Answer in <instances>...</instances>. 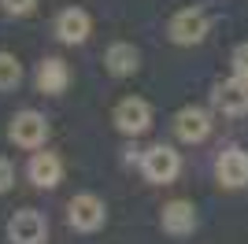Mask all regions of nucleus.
<instances>
[{"mask_svg":"<svg viewBox=\"0 0 248 244\" xmlns=\"http://www.w3.org/2000/svg\"><path fill=\"white\" fill-rule=\"evenodd\" d=\"M111 119H115V126H119V133H126V137H141V133L152 130V107H148V100H141V96L119 100Z\"/></svg>","mask_w":248,"mask_h":244,"instance_id":"nucleus-5","label":"nucleus"},{"mask_svg":"<svg viewBox=\"0 0 248 244\" xmlns=\"http://www.w3.org/2000/svg\"><path fill=\"white\" fill-rule=\"evenodd\" d=\"M71 81V67L60 60V56H48V60L37 63V89L48 92V96H60Z\"/></svg>","mask_w":248,"mask_h":244,"instance_id":"nucleus-13","label":"nucleus"},{"mask_svg":"<svg viewBox=\"0 0 248 244\" xmlns=\"http://www.w3.org/2000/svg\"><path fill=\"white\" fill-rule=\"evenodd\" d=\"M0 4H4V11H8V15H30L33 8H37V0H0Z\"/></svg>","mask_w":248,"mask_h":244,"instance_id":"nucleus-17","label":"nucleus"},{"mask_svg":"<svg viewBox=\"0 0 248 244\" xmlns=\"http://www.w3.org/2000/svg\"><path fill=\"white\" fill-rule=\"evenodd\" d=\"M8 137H11V144H19V148H41V144L48 141V119H45L41 111L26 107V111H19L11 119Z\"/></svg>","mask_w":248,"mask_h":244,"instance_id":"nucleus-3","label":"nucleus"},{"mask_svg":"<svg viewBox=\"0 0 248 244\" xmlns=\"http://www.w3.org/2000/svg\"><path fill=\"white\" fill-rule=\"evenodd\" d=\"M26 174L37 189H56L63 182V159L56 152H33L26 163Z\"/></svg>","mask_w":248,"mask_h":244,"instance_id":"nucleus-10","label":"nucleus"},{"mask_svg":"<svg viewBox=\"0 0 248 244\" xmlns=\"http://www.w3.org/2000/svg\"><path fill=\"white\" fill-rule=\"evenodd\" d=\"M48 237V222H45L41 211H15L8 218V241L11 244H45Z\"/></svg>","mask_w":248,"mask_h":244,"instance_id":"nucleus-6","label":"nucleus"},{"mask_svg":"<svg viewBox=\"0 0 248 244\" xmlns=\"http://www.w3.org/2000/svg\"><path fill=\"white\" fill-rule=\"evenodd\" d=\"M104 67H108L115 78H126V74H134L137 67H141V52H137L130 41H115V45H108V52H104Z\"/></svg>","mask_w":248,"mask_h":244,"instance_id":"nucleus-14","label":"nucleus"},{"mask_svg":"<svg viewBox=\"0 0 248 244\" xmlns=\"http://www.w3.org/2000/svg\"><path fill=\"white\" fill-rule=\"evenodd\" d=\"M93 33V19L85 8H63L60 19H56V37L63 45H82L85 37Z\"/></svg>","mask_w":248,"mask_h":244,"instance_id":"nucleus-9","label":"nucleus"},{"mask_svg":"<svg viewBox=\"0 0 248 244\" xmlns=\"http://www.w3.org/2000/svg\"><path fill=\"white\" fill-rule=\"evenodd\" d=\"M104 218H108V207H104V200L96 193L71 196V203H67V222H71L78 233H96L104 226Z\"/></svg>","mask_w":248,"mask_h":244,"instance_id":"nucleus-2","label":"nucleus"},{"mask_svg":"<svg viewBox=\"0 0 248 244\" xmlns=\"http://www.w3.org/2000/svg\"><path fill=\"white\" fill-rule=\"evenodd\" d=\"M230 63H233V74H237V78H248V41H245V45H237V48H233V56H230Z\"/></svg>","mask_w":248,"mask_h":244,"instance_id":"nucleus-16","label":"nucleus"},{"mask_svg":"<svg viewBox=\"0 0 248 244\" xmlns=\"http://www.w3.org/2000/svg\"><path fill=\"white\" fill-rule=\"evenodd\" d=\"M11 182H15V170H11V163L0 155V193H8L11 189Z\"/></svg>","mask_w":248,"mask_h":244,"instance_id":"nucleus-18","label":"nucleus"},{"mask_svg":"<svg viewBox=\"0 0 248 244\" xmlns=\"http://www.w3.org/2000/svg\"><path fill=\"white\" fill-rule=\"evenodd\" d=\"M22 81V63L11 56V52H0V92L15 89Z\"/></svg>","mask_w":248,"mask_h":244,"instance_id":"nucleus-15","label":"nucleus"},{"mask_svg":"<svg viewBox=\"0 0 248 244\" xmlns=\"http://www.w3.org/2000/svg\"><path fill=\"white\" fill-rule=\"evenodd\" d=\"M170 41L174 45H200V41L211 33V19H207V11L204 8H182L170 19Z\"/></svg>","mask_w":248,"mask_h":244,"instance_id":"nucleus-4","label":"nucleus"},{"mask_svg":"<svg viewBox=\"0 0 248 244\" xmlns=\"http://www.w3.org/2000/svg\"><path fill=\"white\" fill-rule=\"evenodd\" d=\"M182 170V155L170 148V144H152L145 155H141V174H145L152 185H170Z\"/></svg>","mask_w":248,"mask_h":244,"instance_id":"nucleus-1","label":"nucleus"},{"mask_svg":"<svg viewBox=\"0 0 248 244\" xmlns=\"http://www.w3.org/2000/svg\"><path fill=\"white\" fill-rule=\"evenodd\" d=\"M215 178H218V185H226V189H241V185H248V152H241V148L218 152Z\"/></svg>","mask_w":248,"mask_h":244,"instance_id":"nucleus-8","label":"nucleus"},{"mask_svg":"<svg viewBox=\"0 0 248 244\" xmlns=\"http://www.w3.org/2000/svg\"><path fill=\"white\" fill-rule=\"evenodd\" d=\"M211 104H215L222 115H245L248 111V78H226L218 81L215 92H211Z\"/></svg>","mask_w":248,"mask_h":244,"instance_id":"nucleus-7","label":"nucleus"},{"mask_svg":"<svg viewBox=\"0 0 248 244\" xmlns=\"http://www.w3.org/2000/svg\"><path fill=\"white\" fill-rule=\"evenodd\" d=\"M159 226H163V233L170 237H186L197 229V207L189 200H170L163 207V214H159Z\"/></svg>","mask_w":248,"mask_h":244,"instance_id":"nucleus-11","label":"nucleus"},{"mask_svg":"<svg viewBox=\"0 0 248 244\" xmlns=\"http://www.w3.org/2000/svg\"><path fill=\"white\" fill-rule=\"evenodd\" d=\"M174 133L182 137L186 144H200L211 133V115L204 107H182L174 115Z\"/></svg>","mask_w":248,"mask_h":244,"instance_id":"nucleus-12","label":"nucleus"}]
</instances>
